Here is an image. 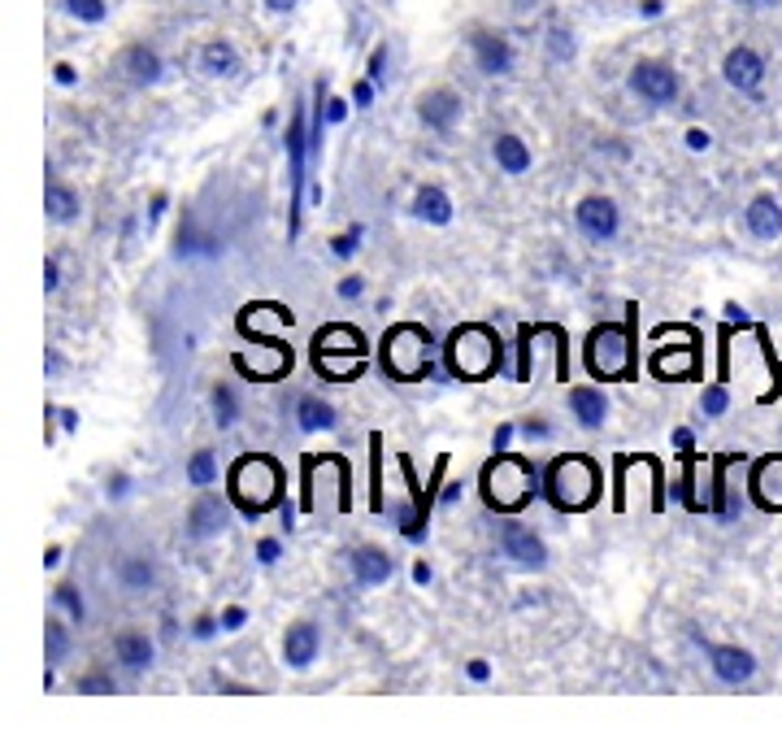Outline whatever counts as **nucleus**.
Returning a JSON list of instances; mask_svg holds the SVG:
<instances>
[{"label": "nucleus", "mask_w": 782, "mask_h": 735, "mask_svg": "<svg viewBox=\"0 0 782 735\" xmlns=\"http://www.w3.org/2000/svg\"><path fill=\"white\" fill-rule=\"evenodd\" d=\"M500 362H505V349H500V336H496L491 327L465 323V327H456V331L447 336L444 366L452 378H461V383H483V378H491V374L500 370Z\"/></svg>", "instance_id": "f03ea898"}, {"label": "nucleus", "mask_w": 782, "mask_h": 735, "mask_svg": "<svg viewBox=\"0 0 782 735\" xmlns=\"http://www.w3.org/2000/svg\"><path fill=\"white\" fill-rule=\"evenodd\" d=\"M339 296H348V301H352V296H361V279H356V274H352V279H343V283H339Z\"/></svg>", "instance_id": "de8ad7c7"}, {"label": "nucleus", "mask_w": 782, "mask_h": 735, "mask_svg": "<svg viewBox=\"0 0 782 735\" xmlns=\"http://www.w3.org/2000/svg\"><path fill=\"white\" fill-rule=\"evenodd\" d=\"M188 479H192L196 488H209V484L218 479V462H214L209 449H196V453H192V462H188Z\"/></svg>", "instance_id": "2f4dec72"}, {"label": "nucleus", "mask_w": 782, "mask_h": 735, "mask_svg": "<svg viewBox=\"0 0 782 735\" xmlns=\"http://www.w3.org/2000/svg\"><path fill=\"white\" fill-rule=\"evenodd\" d=\"M544 491L553 500V509L560 513H582L600 500V466L582 453H565L548 466V479H544Z\"/></svg>", "instance_id": "0eeeda50"}, {"label": "nucleus", "mask_w": 782, "mask_h": 735, "mask_svg": "<svg viewBox=\"0 0 782 735\" xmlns=\"http://www.w3.org/2000/svg\"><path fill=\"white\" fill-rule=\"evenodd\" d=\"M722 75H726L730 88H739V92H757L761 79H766V61H761V53H752V48H730L726 61H722Z\"/></svg>", "instance_id": "2eb2a0df"}, {"label": "nucleus", "mask_w": 782, "mask_h": 735, "mask_svg": "<svg viewBox=\"0 0 782 735\" xmlns=\"http://www.w3.org/2000/svg\"><path fill=\"white\" fill-rule=\"evenodd\" d=\"M226 484H230V500H235L248 518H257V513H265V509L279 505L283 466H279L274 457H265V453H243V457L230 466Z\"/></svg>", "instance_id": "39448f33"}, {"label": "nucleus", "mask_w": 782, "mask_h": 735, "mask_svg": "<svg viewBox=\"0 0 782 735\" xmlns=\"http://www.w3.org/2000/svg\"><path fill=\"white\" fill-rule=\"evenodd\" d=\"M44 214L53 223H70V218H79V196L70 188H61V183H48L44 188Z\"/></svg>", "instance_id": "bb28decb"}, {"label": "nucleus", "mask_w": 782, "mask_h": 735, "mask_svg": "<svg viewBox=\"0 0 782 735\" xmlns=\"http://www.w3.org/2000/svg\"><path fill=\"white\" fill-rule=\"evenodd\" d=\"M695 370V353L691 349H661L657 358H653V374L657 378H682V374H691Z\"/></svg>", "instance_id": "c756f323"}, {"label": "nucleus", "mask_w": 782, "mask_h": 735, "mask_svg": "<svg viewBox=\"0 0 782 735\" xmlns=\"http://www.w3.org/2000/svg\"><path fill=\"white\" fill-rule=\"evenodd\" d=\"M456 496H461V484H447V491H444V505H452V500H456Z\"/></svg>", "instance_id": "680f3d73"}, {"label": "nucleus", "mask_w": 782, "mask_h": 735, "mask_svg": "<svg viewBox=\"0 0 782 735\" xmlns=\"http://www.w3.org/2000/svg\"><path fill=\"white\" fill-rule=\"evenodd\" d=\"M201 70H205L209 79H230V75L239 70V57H235V48H230L226 39H214V44L201 48Z\"/></svg>", "instance_id": "a878e982"}, {"label": "nucleus", "mask_w": 782, "mask_h": 735, "mask_svg": "<svg viewBox=\"0 0 782 735\" xmlns=\"http://www.w3.org/2000/svg\"><path fill=\"white\" fill-rule=\"evenodd\" d=\"M392 570H396V562L383 553V549H374V544H361L356 553H352V575H356V584H387L392 579Z\"/></svg>", "instance_id": "aec40b11"}, {"label": "nucleus", "mask_w": 782, "mask_h": 735, "mask_svg": "<svg viewBox=\"0 0 782 735\" xmlns=\"http://www.w3.org/2000/svg\"><path fill=\"white\" fill-rule=\"evenodd\" d=\"M53 597H57V606L70 613L75 622H83V597H79V588H75V584H61Z\"/></svg>", "instance_id": "473e14b6"}, {"label": "nucleus", "mask_w": 782, "mask_h": 735, "mask_svg": "<svg viewBox=\"0 0 782 735\" xmlns=\"http://www.w3.org/2000/svg\"><path fill=\"white\" fill-rule=\"evenodd\" d=\"M569 409H574V418H578L587 431L604 427V418H609V400L600 396V387H574V392H569Z\"/></svg>", "instance_id": "4be33fe9"}, {"label": "nucleus", "mask_w": 782, "mask_h": 735, "mask_svg": "<svg viewBox=\"0 0 782 735\" xmlns=\"http://www.w3.org/2000/svg\"><path fill=\"white\" fill-rule=\"evenodd\" d=\"M226 522V509L218 496H201L196 505H192V513H188V535L192 540H209V535H218Z\"/></svg>", "instance_id": "412c9836"}, {"label": "nucleus", "mask_w": 782, "mask_h": 735, "mask_svg": "<svg viewBox=\"0 0 782 735\" xmlns=\"http://www.w3.org/2000/svg\"><path fill=\"white\" fill-rule=\"evenodd\" d=\"M700 405H704V414H709V418H717V414H726V405H730V400H726V387H722V383H713V387H704V400H700Z\"/></svg>", "instance_id": "c9c22d12"}, {"label": "nucleus", "mask_w": 782, "mask_h": 735, "mask_svg": "<svg viewBox=\"0 0 782 735\" xmlns=\"http://www.w3.org/2000/svg\"><path fill=\"white\" fill-rule=\"evenodd\" d=\"M61 422H66V431H75V427H79V414H75V409H61Z\"/></svg>", "instance_id": "6e6d98bb"}, {"label": "nucleus", "mask_w": 782, "mask_h": 735, "mask_svg": "<svg viewBox=\"0 0 782 735\" xmlns=\"http://www.w3.org/2000/svg\"><path fill=\"white\" fill-rule=\"evenodd\" d=\"M709 144H713V135H709V131H700V126H691V131H687V148H691V152H704Z\"/></svg>", "instance_id": "a19ab883"}, {"label": "nucleus", "mask_w": 782, "mask_h": 735, "mask_svg": "<svg viewBox=\"0 0 782 735\" xmlns=\"http://www.w3.org/2000/svg\"><path fill=\"white\" fill-rule=\"evenodd\" d=\"M305 152H309L305 110H296V114H292V126H287V157H292V188H296V196H292V236L301 231V205H305V179H309Z\"/></svg>", "instance_id": "9d476101"}, {"label": "nucleus", "mask_w": 782, "mask_h": 735, "mask_svg": "<svg viewBox=\"0 0 782 735\" xmlns=\"http://www.w3.org/2000/svg\"><path fill=\"white\" fill-rule=\"evenodd\" d=\"M318 644H322L318 626H314V622H296V626H287V635H283V662H287L292 670H309L314 657H318Z\"/></svg>", "instance_id": "f3484780"}, {"label": "nucleus", "mask_w": 782, "mask_h": 735, "mask_svg": "<svg viewBox=\"0 0 782 735\" xmlns=\"http://www.w3.org/2000/svg\"><path fill=\"white\" fill-rule=\"evenodd\" d=\"M574 223H578V231H582L587 240L609 245V240L617 236V227H622V214H617V205H613L609 196H587V201H578Z\"/></svg>", "instance_id": "6e6552de"}, {"label": "nucleus", "mask_w": 782, "mask_h": 735, "mask_svg": "<svg viewBox=\"0 0 782 735\" xmlns=\"http://www.w3.org/2000/svg\"><path fill=\"white\" fill-rule=\"evenodd\" d=\"M418 118H422V126H431V131H452L456 118H461V97H456L452 88H431V92L418 101Z\"/></svg>", "instance_id": "dca6fc26"}, {"label": "nucleus", "mask_w": 782, "mask_h": 735, "mask_svg": "<svg viewBox=\"0 0 782 735\" xmlns=\"http://www.w3.org/2000/svg\"><path fill=\"white\" fill-rule=\"evenodd\" d=\"M522 4H526V0H522Z\"/></svg>", "instance_id": "0e129e2a"}, {"label": "nucleus", "mask_w": 782, "mask_h": 735, "mask_svg": "<svg viewBox=\"0 0 782 735\" xmlns=\"http://www.w3.org/2000/svg\"><path fill=\"white\" fill-rule=\"evenodd\" d=\"M343 118H348V101L327 97V123H343Z\"/></svg>", "instance_id": "a18cd8bd"}, {"label": "nucleus", "mask_w": 782, "mask_h": 735, "mask_svg": "<svg viewBox=\"0 0 782 735\" xmlns=\"http://www.w3.org/2000/svg\"><path fill=\"white\" fill-rule=\"evenodd\" d=\"M491 152H496V166H500L505 174H526V170H531V148H526V139H518V135H496Z\"/></svg>", "instance_id": "5701e85b"}, {"label": "nucleus", "mask_w": 782, "mask_h": 735, "mask_svg": "<svg viewBox=\"0 0 782 735\" xmlns=\"http://www.w3.org/2000/svg\"><path fill=\"white\" fill-rule=\"evenodd\" d=\"M739 4H748V9H766V4H779V0H739Z\"/></svg>", "instance_id": "e2e57ef3"}, {"label": "nucleus", "mask_w": 782, "mask_h": 735, "mask_svg": "<svg viewBox=\"0 0 782 735\" xmlns=\"http://www.w3.org/2000/svg\"><path fill=\"white\" fill-rule=\"evenodd\" d=\"M509 431H513V427H500V431H496V453H505V444H509Z\"/></svg>", "instance_id": "4d7b16f0"}, {"label": "nucleus", "mask_w": 782, "mask_h": 735, "mask_svg": "<svg viewBox=\"0 0 782 735\" xmlns=\"http://www.w3.org/2000/svg\"><path fill=\"white\" fill-rule=\"evenodd\" d=\"M75 688H79V697H113V692H117V683H113L110 675H88V679H79Z\"/></svg>", "instance_id": "72a5a7b5"}, {"label": "nucleus", "mask_w": 782, "mask_h": 735, "mask_svg": "<svg viewBox=\"0 0 782 735\" xmlns=\"http://www.w3.org/2000/svg\"><path fill=\"white\" fill-rule=\"evenodd\" d=\"M709 670H713L722 683L739 688V683H748V679L757 675V657H752L748 648H735V644H713V648H709Z\"/></svg>", "instance_id": "f8f14e48"}, {"label": "nucleus", "mask_w": 782, "mask_h": 735, "mask_svg": "<svg viewBox=\"0 0 782 735\" xmlns=\"http://www.w3.org/2000/svg\"><path fill=\"white\" fill-rule=\"evenodd\" d=\"M66 648H70V635H66V626H61L57 618H48V622H44V662H48V670H53V666H61Z\"/></svg>", "instance_id": "7c9ffc66"}, {"label": "nucleus", "mask_w": 782, "mask_h": 735, "mask_svg": "<svg viewBox=\"0 0 782 735\" xmlns=\"http://www.w3.org/2000/svg\"><path fill=\"white\" fill-rule=\"evenodd\" d=\"M66 9L79 22H105V0H66Z\"/></svg>", "instance_id": "f704fd0d"}, {"label": "nucleus", "mask_w": 782, "mask_h": 735, "mask_svg": "<svg viewBox=\"0 0 782 735\" xmlns=\"http://www.w3.org/2000/svg\"><path fill=\"white\" fill-rule=\"evenodd\" d=\"M113 653H117V662H122L126 670H148L157 648H152V640H148V635L126 631V635H117V640H113Z\"/></svg>", "instance_id": "b1692460"}, {"label": "nucleus", "mask_w": 782, "mask_h": 735, "mask_svg": "<svg viewBox=\"0 0 782 735\" xmlns=\"http://www.w3.org/2000/svg\"><path fill=\"white\" fill-rule=\"evenodd\" d=\"M487 675H491V670H487V662H469V679H478V683H483Z\"/></svg>", "instance_id": "603ef678"}, {"label": "nucleus", "mask_w": 782, "mask_h": 735, "mask_svg": "<svg viewBox=\"0 0 782 735\" xmlns=\"http://www.w3.org/2000/svg\"><path fill=\"white\" fill-rule=\"evenodd\" d=\"M378 366L387 378L396 383H418V378H431V331L418 327V323H396L387 327L383 336V349H378Z\"/></svg>", "instance_id": "20e7f679"}, {"label": "nucleus", "mask_w": 782, "mask_h": 735, "mask_svg": "<svg viewBox=\"0 0 782 735\" xmlns=\"http://www.w3.org/2000/svg\"><path fill=\"white\" fill-rule=\"evenodd\" d=\"M383 66H387V48H374V57H370V79L374 83H383Z\"/></svg>", "instance_id": "37998d69"}, {"label": "nucleus", "mask_w": 782, "mask_h": 735, "mask_svg": "<svg viewBox=\"0 0 782 735\" xmlns=\"http://www.w3.org/2000/svg\"><path fill=\"white\" fill-rule=\"evenodd\" d=\"M587 374L596 383H626L635 378V305H631V323H600L587 336Z\"/></svg>", "instance_id": "f257e3e1"}, {"label": "nucleus", "mask_w": 782, "mask_h": 735, "mask_svg": "<svg viewBox=\"0 0 782 735\" xmlns=\"http://www.w3.org/2000/svg\"><path fill=\"white\" fill-rule=\"evenodd\" d=\"M744 223L757 240H779L782 236V205L774 196H752V205L744 210Z\"/></svg>", "instance_id": "a211bd4d"}, {"label": "nucleus", "mask_w": 782, "mask_h": 735, "mask_svg": "<svg viewBox=\"0 0 782 735\" xmlns=\"http://www.w3.org/2000/svg\"><path fill=\"white\" fill-rule=\"evenodd\" d=\"M413 579H418V584H431V566H427V562H418V566H413Z\"/></svg>", "instance_id": "864d4df0"}, {"label": "nucleus", "mask_w": 782, "mask_h": 735, "mask_svg": "<svg viewBox=\"0 0 782 735\" xmlns=\"http://www.w3.org/2000/svg\"><path fill=\"white\" fill-rule=\"evenodd\" d=\"M117 66H122V75H126L131 83H139V88H148V83L161 79V57H157L148 44H131V48L117 57Z\"/></svg>", "instance_id": "6ab92c4d"}, {"label": "nucleus", "mask_w": 782, "mask_h": 735, "mask_svg": "<svg viewBox=\"0 0 782 735\" xmlns=\"http://www.w3.org/2000/svg\"><path fill=\"white\" fill-rule=\"evenodd\" d=\"M365 353H370L365 336H361L356 327H348V323H327V327H318V336H314V344H309L314 370H318L322 378H331V383H352V378H361V374H365Z\"/></svg>", "instance_id": "7ed1b4c3"}, {"label": "nucleus", "mask_w": 782, "mask_h": 735, "mask_svg": "<svg viewBox=\"0 0 782 735\" xmlns=\"http://www.w3.org/2000/svg\"><path fill=\"white\" fill-rule=\"evenodd\" d=\"M57 83H66V88H70V83H75V66H66V61H61V66H57Z\"/></svg>", "instance_id": "3c124183"}, {"label": "nucleus", "mask_w": 782, "mask_h": 735, "mask_svg": "<svg viewBox=\"0 0 782 735\" xmlns=\"http://www.w3.org/2000/svg\"><path fill=\"white\" fill-rule=\"evenodd\" d=\"M413 214L427 218V223H435V227H444V223H452V201H447L444 188H418Z\"/></svg>", "instance_id": "393cba45"}, {"label": "nucleus", "mask_w": 782, "mask_h": 735, "mask_svg": "<svg viewBox=\"0 0 782 735\" xmlns=\"http://www.w3.org/2000/svg\"><path fill=\"white\" fill-rule=\"evenodd\" d=\"M644 13H648V18H657V13H661V0H644Z\"/></svg>", "instance_id": "052dcab7"}, {"label": "nucleus", "mask_w": 782, "mask_h": 735, "mask_svg": "<svg viewBox=\"0 0 782 735\" xmlns=\"http://www.w3.org/2000/svg\"><path fill=\"white\" fill-rule=\"evenodd\" d=\"M469 48H474V61H478L483 75H509V70H513V48H509L505 35H496V31H474V35H469Z\"/></svg>", "instance_id": "4468645a"}, {"label": "nucleus", "mask_w": 782, "mask_h": 735, "mask_svg": "<svg viewBox=\"0 0 782 735\" xmlns=\"http://www.w3.org/2000/svg\"><path fill=\"white\" fill-rule=\"evenodd\" d=\"M57 283H61V270H57V257H48L44 261V292H57Z\"/></svg>", "instance_id": "79ce46f5"}, {"label": "nucleus", "mask_w": 782, "mask_h": 735, "mask_svg": "<svg viewBox=\"0 0 782 735\" xmlns=\"http://www.w3.org/2000/svg\"><path fill=\"white\" fill-rule=\"evenodd\" d=\"M673 444H678V449H691V431H673Z\"/></svg>", "instance_id": "bf43d9fd"}, {"label": "nucleus", "mask_w": 782, "mask_h": 735, "mask_svg": "<svg viewBox=\"0 0 782 735\" xmlns=\"http://www.w3.org/2000/svg\"><path fill=\"white\" fill-rule=\"evenodd\" d=\"M500 549H505V557H513L518 566H531V570H544V566H548L544 540H540L535 531H526L522 522H505V527H500Z\"/></svg>", "instance_id": "9b49d317"}, {"label": "nucleus", "mask_w": 782, "mask_h": 735, "mask_svg": "<svg viewBox=\"0 0 782 735\" xmlns=\"http://www.w3.org/2000/svg\"><path fill=\"white\" fill-rule=\"evenodd\" d=\"M748 488H752V500H757L761 509L782 513V453H770V457H761V462L752 466Z\"/></svg>", "instance_id": "ddd939ff"}, {"label": "nucleus", "mask_w": 782, "mask_h": 735, "mask_svg": "<svg viewBox=\"0 0 782 735\" xmlns=\"http://www.w3.org/2000/svg\"><path fill=\"white\" fill-rule=\"evenodd\" d=\"M265 9H274V13H287V9H296V0H265Z\"/></svg>", "instance_id": "5fc2aeb1"}, {"label": "nucleus", "mask_w": 782, "mask_h": 735, "mask_svg": "<svg viewBox=\"0 0 782 735\" xmlns=\"http://www.w3.org/2000/svg\"><path fill=\"white\" fill-rule=\"evenodd\" d=\"M117 579H122V588H126V592H148V588L157 584V570H152V562H148V557H122Z\"/></svg>", "instance_id": "cd10ccee"}, {"label": "nucleus", "mask_w": 782, "mask_h": 735, "mask_svg": "<svg viewBox=\"0 0 782 735\" xmlns=\"http://www.w3.org/2000/svg\"><path fill=\"white\" fill-rule=\"evenodd\" d=\"M192 631H196L201 640H209V635L218 631V622H214V618H196V626H192Z\"/></svg>", "instance_id": "09e8293b"}, {"label": "nucleus", "mask_w": 782, "mask_h": 735, "mask_svg": "<svg viewBox=\"0 0 782 735\" xmlns=\"http://www.w3.org/2000/svg\"><path fill=\"white\" fill-rule=\"evenodd\" d=\"M243 626V610H226L223 613V631H239Z\"/></svg>", "instance_id": "8fccbe9b"}, {"label": "nucleus", "mask_w": 782, "mask_h": 735, "mask_svg": "<svg viewBox=\"0 0 782 735\" xmlns=\"http://www.w3.org/2000/svg\"><path fill=\"white\" fill-rule=\"evenodd\" d=\"M548 48H553V57H569V53H574V39H569V31H548Z\"/></svg>", "instance_id": "58836bf2"}, {"label": "nucleus", "mask_w": 782, "mask_h": 735, "mask_svg": "<svg viewBox=\"0 0 782 735\" xmlns=\"http://www.w3.org/2000/svg\"><path fill=\"white\" fill-rule=\"evenodd\" d=\"M296 418H301V427H305V431H331V427H336V409H331V405H322L318 396H301Z\"/></svg>", "instance_id": "c85d7f7f"}, {"label": "nucleus", "mask_w": 782, "mask_h": 735, "mask_svg": "<svg viewBox=\"0 0 782 735\" xmlns=\"http://www.w3.org/2000/svg\"><path fill=\"white\" fill-rule=\"evenodd\" d=\"M126 491V475H117V479H110V496H122Z\"/></svg>", "instance_id": "13d9d810"}, {"label": "nucleus", "mask_w": 782, "mask_h": 735, "mask_svg": "<svg viewBox=\"0 0 782 735\" xmlns=\"http://www.w3.org/2000/svg\"><path fill=\"white\" fill-rule=\"evenodd\" d=\"M478 488H483V500L500 513H518L535 500V471L522 453H496L483 475H478Z\"/></svg>", "instance_id": "423d86ee"}, {"label": "nucleus", "mask_w": 782, "mask_h": 735, "mask_svg": "<svg viewBox=\"0 0 782 735\" xmlns=\"http://www.w3.org/2000/svg\"><path fill=\"white\" fill-rule=\"evenodd\" d=\"M257 557H261L265 566H274V562H279V540H261V544H257Z\"/></svg>", "instance_id": "c03bdc74"}, {"label": "nucleus", "mask_w": 782, "mask_h": 735, "mask_svg": "<svg viewBox=\"0 0 782 735\" xmlns=\"http://www.w3.org/2000/svg\"><path fill=\"white\" fill-rule=\"evenodd\" d=\"M631 88H635V97H644L648 105H673V97H678V75H673L666 61H635Z\"/></svg>", "instance_id": "1a4fd4ad"}, {"label": "nucleus", "mask_w": 782, "mask_h": 735, "mask_svg": "<svg viewBox=\"0 0 782 735\" xmlns=\"http://www.w3.org/2000/svg\"><path fill=\"white\" fill-rule=\"evenodd\" d=\"M361 248V227H348V231H339L336 240H331V252L336 257H352Z\"/></svg>", "instance_id": "4c0bfd02"}, {"label": "nucleus", "mask_w": 782, "mask_h": 735, "mask_svg": "<svg viewBox=\"0 0 782 735\" xmlns=\"http://www.w3.org/2000/svg\"><path fill=\"white\" fill-rule=\"evenodd\" d=\"M352 101H356V110H370V105H374V79H370V83H356V88H352Z\"/></svg>", "instance_id": "ea45409f"}, {"label": "nucleus", "mask_w": 782, "mask_h": 735, "mask_svg": "<svg viewBox=\"0 0 782 735\" xmlns=\"http://www.w3.org/2000/svg\"><path fill=\"white\" fill-rule=\"evenodd\" d=\"M214 409H218V427L235 422V396H230V387H214Z\"/></svg>", "instance_id": "e433bc0d"}, {"label": "nucleus", "mask_w": 782, "mask_h": 735, "mask_svg": "<svg viewBox=\"0 0 782 735\" xmlns=\"http://www.w3.org/2000/svg\"><path fill=\"white\" fill-rule=\"evenodd\" d=\"M201 245H205V240H201ZM192 248H196V236H192V231H179V252H192ZM205 248L218 252V245H205Z\"/></svg>", "instance_id": "49530a36"}]
</instances>
